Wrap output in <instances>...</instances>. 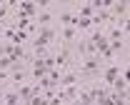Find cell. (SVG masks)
<instances>
[{"label": "cell", "mask_w": 130, "mask_h": 105, "mask_svg": "<svg viewBox=\"0 0 130 105\" xmlns=\"http://www.w3.org/2000/svg\"><path fill=\"white\" fill-rule=\"evenodd\" d=\"M28 75H30V73H28V68L23 65V68H13L10 70V73H8V80L13 83V88H20L25 80H28Z\"/></svg>", "instance_id": "1"}, {"label": "cell", "mask_w": 130, "mask_h": 105, "mask_svg": "<svg viewBox=\"0 0 130 105\" xmlns=\"http://www.w3.org/2000/svg\"><path fill=\"white\" fill-rule=\"evenodd\" d=\"M28 73H30L32 83H35V80H40V78H45V75H48V68H45L43 58H40V60H32V65H30V70H28Z\"/></svg>", "instance_id": "2"}, {"label": "cell", "mask_w": 130, "mask_h": 105, "mask_svg": "<svg viewBox=\"0 0 130 105\" xmlns=\"http://www.w3.org/2000/svg\"><path fill=\"white\" fill-rule=\"evenodd\" d=\"M18 10H20L23 15H28V18H30V20H35V15L40 13V10H38V3H30V0H23Z\"/></svg>", "instance_id": "3"}, {"label": "cell", "mask_w": 130, "mask_h": 105, "mask_svg": "<svg viewBox=\"0 0 130 105\" xmlns=\"http://www.w3.org/2000/svg\"><path fill=\"white\" fill-rule=\"evenodd\" d=\"M110 15H115V18H128V3L123 0H113V8H110Z\"/></svg>", "instance_id": "4"}, {"label": "cell", "mask_w": 130, "mask_h": 105, "mask_svg": "<svg viewBox=\"0 0 130 105\" xmlns=\"http://www.w3.org/2000/svg\"><path fill=\"white\" fill-rule=\"evenodd\" d=\"M18 90V95H20V103H28L32 98V83H23L20 88H15Z\"/></svg>", "instance_id": "5"}, {"label": "cell", "mask_w": 130, "mask_h": 105, "mask_svg": "<svg viewBox=\"0 0 130 105\" xmlns=\"http://www.w3.org/2000/svg\"><path fill=\"white\" fill-rule=\"evenodd\" d=\"M58 23L65 25V28H75V25H78V15H73V13H60Z\"/></svg>", "instance_id": "6"}, {"label": "cell", "mask_w": 130, "mask_h": 105, "mask_svg": "<svg viewBox=\"0 0 130 105\" xmlns=\"http://www.w3.org/2000/svg\"><path fill=\"white\" fill-rule=\"evenodd\" d=\"M28 38H30V35L25 33V30H18V33L13 35V40H10V45H18V48H23V43H28Z\"/></svg>", "instance_id": "7"}, {"label": "cell", "mask_w": 130, "mask_h": 105, "mask_svg": "<svg viewBox=\"0 0 130 105\" xmlns=\"http://www.w3.org/2000/svg\"><path fill=\"white\" fill-rule=\"evenodd\" d=\"M20 103V95H18V90L13 88L10 93H5V100H3V105H18Z\"/></svg>", "instance_id": "8"}]
</instances>
